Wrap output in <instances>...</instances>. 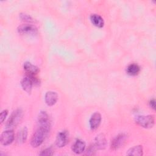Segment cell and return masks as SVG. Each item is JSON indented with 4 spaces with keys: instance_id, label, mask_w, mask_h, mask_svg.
I'll return each instance as SVG.
<instances>
[{
    "instance_id": "6da1fadb",
    "label": "cell",
    "mask_w": 156,
    "mask_h": 156,
    "mask_svg": "<svg viewBox=\"0 0 156 156\" xmlns=\"http://www.w3.org/2000/svg\"><path fill=\"white\" fill-rule=\"evenodd\" d=\"M48 133H49L45 130L38 127L32 136L30 145L33 147H37L40 146L43 143Z\"/></svg>"
},
{
    "instance_id": "7a4b0ae2",
    "label": "cell",
    "mask_w": 156,
    "mask_h": 156,
    "mask_svg": "<svg viewBox=\"0 0 156 156\" xmlns=\"http://www.w3.org/2000/svg\"><path fill=\"white\" fill-rule=\"evenodd\" d=\"M135 121L143 128L150 129L153 127L155 124V117L152 115H138L135 117Z\"/></svg>"
},
{
    "instance_id": "3957f363",
    "label": "cell",
    "mask_w": 156,
    "mask_h": 156,
    "mask_svg": "<svg viewBox=\"0 0 156 156\" xmlns=\"http://www.w3.org/2000/svg\"><path fill=\"white\" fill-rule=\"evenodd\" d=\"M23 116V112L21 109H16L14 110L9 118L5 126L7 128H12L16 126L21 121Z\"/></svg>"
},
{
    "instance_id": "277c9868",
    "label": "cell",
    "mask_w": 156,
    "mask_h": 156,
    "mask_svg": "<svg viewBox=\"0 0 156 156\" xmlns=\"http://www.w3.org/2000/svg\"><path fill=\"white\" fill-rule=\"evenodd\" d=\"M38 127L43 129L48 133L51 129V122L49 118V115L46 112L41 111L40 112L38 117Z\"/></svg>"
},
{
    "instance_id": "5b68a950",
    "label": "cell",
    "mask_w": 156,
    "mask_h": 156,
    "mask_svg": "<svg viewBox=\"0 0 156 156\" xmlns=\"http://www.w3.org/2000/svg\"><path fill=\"white\" fill-rule=\"evenodd\" d=\"M126 140H127V135L125 133H121L118 134L112 140L111 142V145H110L111 149L113 151H116L119 149L124 144Z\"/></svg>"
},
{
    "instance_id": "8992f818",
    "label": "cell",
    "mask_w": 156,
    "mask_h": 156,
    "mask_svg": "<svg viewBox=\"0 0 156 156\" xmlns=\"http://www.w3.org/2000/svg\"><path fill=\"white\" fill-rule=\"evenodd\" d=\"M69 141V132L67 130H62L59 132L55 138V144L58 147H63L65 146Z\"/></svg>"
},
{
    "instance_id": "52a82bcc",
    "label": "cell",
    "mask_w": 156,
    "mask_h": 156,
    "mask_svg": "<svg viewBox=\"0 0 156 156\" xmlns=\"http://www.w3.org/2000/svg\"><path fill=\"white\" fill-rule=\"evenodd\" d=\"M15 139V133L12 130H7L4 131L1 135L0 141L3 146H8Z\"/></svg>"
},
{
    "instance_id": "ba28073f",
    "label": "cell",
    "mask_w": 156,
    "mask_h": 156,
    "mask_svg": "<svg viewBox=\"0 0 156 156\" xmlns=\"http://www.w3.org/2000/svg\"><path fill=\"white\" fill-rule=\"evenodd\" d=\"M18 32L22 35H34L37 33V28L32 24H24L20 25L17 28Z\"/></svg>"
},
{
    "instance_id": "9c48e42d",
    "label": "cell",
    "mask_w": 156,
    "mask_h": 156,
    "mask_svg": "<svg viewBox=\"0 0 156 156\" xmlns=\"http://www.w3.org/2000/svg\"><path fill=\"white\" fill-rule=\"evenodd\" d=\"M101 119H102L101 115L99 112L94 113L91 115L89 121L90 129L93 130H96L99 127L101 122Z\"/></svg>"
},
{
    "instance_id": "30bf717a",
    "label": "cell",
    "mask_w": 156,
    "mask_h": 156,
    "mask_svg": "<svg viewBox=\"0 0 156 156\" xmlns=\"http://www.w3.org/2000/svg\"><path fill=\"white\" fill-rule=\"evenodd\" d=\"M107 144V141L105 135L103 133L98 134L94 139V146L96 149H104Z\"/></svg>"
},
{
    "instance_id": "8fae6325",
    "label": "cell",
    "mask_w": 156,
    "mask_h": 156,
    "mask_svg": "<svg viewBox=\"0 0 156 156\" xmlns=\"http://www.w3.org/2000/svg\"><path fill=\"white\" fill-rule=\"evenodd\" d=\"M58 100V94L56 92L52 91H47L44 96V101L48 106H52Z\"/></svg>"
},
{
    "instance_id": "7c38bea8",
    "label": "cell",
    "mask_w": 156,
    "mask_h": 156,
    "mask_svg": "<svg viewBox=\"0 0 156 156\" xmlns=\"http://www.w3.org/2000/svg\"><path fill=\"white\" fill-rule=\"evenodd\" d=\"M85 143L82 140L77 139L75 141V142L73 143L72 146V151L75 154H80L85 151Z\"/></svg>"
},
{
    "instance_id": "4fadbf2b",
    "label": "cell",
    "mask_w": 156,
    "mask_h": 156,
    "mask_svg": "<svg viewBox=\"0 0 156 156\" xmlns=\"http://www.w3.org/2000/svg\"><path fill=\"white\" fill-rule=\"evenodd\" d=\"M33 85L34 83L32 79L27 75V76L24 77L21 81V85L23 89L28 94L31 93Z\"/></svg>"
},
{
    "instance_id": "5bb4252c",
    "label": "cell",
    "mask_w": 156,
    "mask_h": 156,
    "mask_svg": "<svg viewBox=\"0 0 156 156\" xmlns=\"http://www.w3.org/2000/svg\"><path fill=\"white\" fill-rule=\"evenodd\" d=\"M23 68L24 71L29 75H35L39 71L40 69L38 66L32 64L30 62H26L23 65Z\"/></svg>"
},
{
    "instance_id": "9a60e30c",
    "label": "cell",
    "mask_w": 156,
    "mask_h": 156,
    "mask_svg": "<svg viewBox=\"0 0 156 156\" xmlns=\"http://www.w3.org/2000/svg\"><path fill=\"white\" fill-rule=\"evenodd\" d=\"M90 19L92 24L96 27L101 28L104 26V21L99 15L92 14L90 15Z\"/></svg>"
},
{
    "instance_id": "2e32d148",
    "label": "cell",
    "mask_w": 156,
    "mask_h": 156,
    "mask_svg": "<svg viewBox=\"0 0 156 156\" xmlns=\"http://www.w3.org/2000/svg\"><path fill=\"white\" fill-rule=\"evenodd\" d=\"M143 154V147L141 145L135 146L132 147H130L126 152L127 155H133V156H141Z\"/></svg>"
},
{
    "instance_id": "e0dca14e",
    "label": "cell",
    "mask_w": 156,
    "mask_h": 156,
    "mask_svg": "<svg viewBox=\"0 0 156 156\" xmlns=\"http://www.w3.org/2000/svg\"><path fill=\"white\" fill-rule=\"evenodd\" d=\"M126 72L127 74L130 76H136L140 72V67L136 63H131L127 66L126 68Z\"/></svg>"
},
{
    "instance_id": "ac0fdd59",
    "label": "cell",
    "mask_w": 156,
    "mask_h": 156,
    "mask_svg": "<svg viewBox=\"0 0 156 156\" xmlns=\"http://www.w3.org/2000/svg\"><path fill=\"white\" fill-rule=\"evenodd\" d=\"M27 138V129L26 127L21 129L17 134L16 141L19 144L24 143Z\"/></svg>"
},
{
    "instance_id": "d6986e66",
    "label": "cell",
    "mask_w": 156,
    "mask_h": 156,
    "mask_svg": "<svg viewBox=\"0 0 156 156\" xmlns=\"http://www.w3.org/2000/svg\"><path fill=\"white\" fill-rule=\"evenodd\" d=\"M20 18L21 20L24 22L27 23H33L34 21V20L32 18L31 16H30L28 14H26L25 13H20Z\"/></svg>"
},
{
    "instance_id": "ffe728a7",
    "label": "cell",
    "mask_w": 156,
    "mask_h": 156,
    "mask_svg": "<svg viewBox=\"0 0 156 156\" xmlns=\"http://www.w3.org/2000/svg\"><path fill=\"white\" fill-rule=\"evenodd\" d=\"M54 154L53 152V150L52 149L51 147H48L46 148L45 149H44L43 151H42L40 153V155H52Z\"/></svg>"
},
{
    "instance_id": "44dd1931",
    "label": "cell",
    "mask_w": 156,
    "mask_h": 156,
    "mask_svg": "<svg viewBox=\"0 0 156 156\" xmlns=\"http://www.w3.org/2000/svg\"><path fill=\"white\" fill-rule=\"evenodd\" d=\"M7 114H8V110H2L1 112V114H0V121H1V123H2L4 122V121L5 120V118L7 116Z\"/></svg>"
},
{
    "instance_id": "7402d4cb",
    "label": "cell",
    "mask_w": 156,
    "mask_h": 156,
    "mask_svg": "<svg viewBox=\"0 0 156 156\" xmlns=\"http://www.w3.org/2000/svg\"><path fill=\"white\" fill-rule=\"evenodd\" d=\"M96 149V148L95 147L94 144L93 146H90L87 151V154H88V155H93Z\"/></svg>"
},
{
    "instance_id": "603a6c76",
    "label": "cell",
    "mask_w": 156,
    "mask_h": 156,
    "mask_svg": "<svg viewBox=\"0 0 156 156\" xmlns=\"http://www.w3.org/2000/svg\"><path fill=\"white\" fill-rule=\"evenodd\" d=\"M149 105L151 108H152L153 110L155 109V99H152L149 101Z\"/></svg>"
}]
</instances>
